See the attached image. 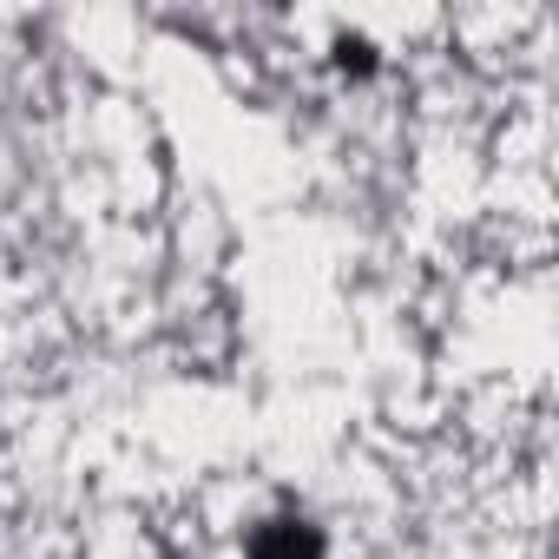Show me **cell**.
Here are the masks:
<instances>
[{"instance_id": "1", "label": "cell", "mask_w": 559, "mask_h": 559, "mask_svg": "<svg viewBox=\"0 0 559 559\" xmlns=\"http://www.w3.org/2000/svg\"><path fill=\"white\" fill-rule=\"evenodd\" d=\"M257 559H323V546H317L310 526H276V533L257 539Z\"/></svg>"}]
</instances>
